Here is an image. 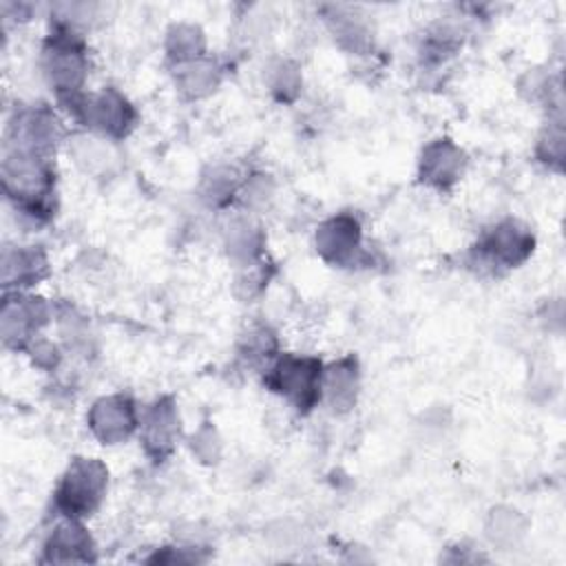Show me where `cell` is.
Masks as SVG:
<instances>
[{"label":"cell","instance_id":"6da1fadb","mask_svg":"<svg viewBox=\"0 0 566 566\" xmlns=\"http://www.w3.org/2000/svg\"><path fill=\"white\" fill-rule=\"evenodd\" d=\"M2 192L11 208L31 221H49L55 214V168L53 157L22 148H2Z\"/></svg>","mask_w":566,"mask_h":566},{"label":"cell","instance_id":"7a4b0ae2","mask_svg":"<svg viewBox=\"0 0 566 566\" xmlns=\"http://www.w3.org/2000/svg\"><path fill=\"white\" fill-rule=\"evenodd\" d=\"M88 66L91 62L84 33L51 24L40 46V71L62 106L84 93Z\"/></svg>","mask_w":566,"mask_h":566},{"label":"cell","instance_id":"3957f363","mask_svg":"<svg viewBox=\"0 0 566 566\" xmlns=\"http://www.w3.org/2000/svg\"><path fill=\"white\" fill-rule=\"evenodd\" d=\"M108 491V467L99 458L77 455L62 471L53 489V511L57 517L86 520L104 502Z\"/></svg>","mask_w":566,"mask_h":566},{"label":"cell","instance_id":"277c9868","mask_svg":"<svg viewBox=\"0 0 566 566\" xmlns=\"http://www.w3.org/2000/svg\"><path fill=\"white\" fill-rule=\"evenodd\" d=\"M64 108L80 126H84L86 133L111 142H122L137 126V111L133 102L113 86H104L95 93H82Z\"/></svg>","mask_w":566,"mask_h":566},{"label":"cell","instance_id":"5b68a950","mask_svg":"<svg viewBox=\"0 0 566 566\" xmlns=\"http://www.w3.org/2000/svg\"><path fill=\"white\" fill-rule=\"evenodd\" d=\"M323 367L316 356L279 354L265 369V385L298 413H307L321 402Z\"/></svg>","mask_w":566,"mask_h":566},{"label":"cell","instance_id":"8992f818","mask_svg":"<svg viewBox=\"0 0 566 566\" xmlns=\"http://www.w3.org/2000/svg\"><path fill=\"white\" fill-rule=\"evenodd\" d=\"M66 139L64 122L49 104L18 106L7 122L4 146L53 157Z\"/></svg>","mask_w":566,"mask_h":566},{"label":"cell","instance_id":"52a82bcc","mask_svg":"<svg viewBox=\"0 0 566 566\" xmlns=\"http://www.w3.org/2000/svg\"><path fill=\"white\" fill-rule=\"evenodd\" d=\"M53 321V303L44 296L27 292H4L0 310V336L4 349L24 352L27 345L42 334Z\"/></svg>","mask_w":566,"mask_h":566},{"label":"cell","instance_id":"ba28073f","mask_svg":"<svg viewBox=\"0 0 566 566\" xmlns=\"http://www.w3.org/2000/svg\"><path fill=\"white\" fill-rule=\"evenodd\" d=\"M533 232L517 219H504L480 237L473 254L484 270H509L524 263L533 254Z\"/></svg>","mask_w":566,"mask_h":566},{"label":"cell","instance_id":"9c48e42d","mask_svg":"<svg viewBox=\"0 0 566 566\" xmlns=\"http://www.w3.org/2000/svg\"><path fill=\"white\" fill-rule=\"evenodd\" d=\"M139 413L142 409L128 394H108L91 405L86 424L97 442L115 447L139 431Z\"/></svg>","mask_w":566,"mask_h":566},{"label":"cell","instance_id":"30bf717a","mask_svg":"<svg viewBox=\"0 0 566 566\" xmlns=\"http://www.w3.org/2000/svg\"><path fill=\"white\" fill-rule=\"evenodd\" d=\"M179 433H181L179 409L170 396H161L142 409L139 442L144 447V453L150 460L155 462L166 460L175 451Z\"/></svg>","mask_w":566,"mask_h":566},{"label":"cell","instance_id":"8fae6325","mask_svg":"<svg viewBox=\"0 0 566 566\" xmlns=\"http://www.w3.org/2000/svg\"><path fill=\"white\" fill-rule=\"evenodd\" d=\"M318 256L334 265L347 268L363 256V228L354 214L340 212L325 219L314 234Z\"/></svg>","mask_w":566,"mask_h":566},{"label":"cell","instance_id":"7c38bea8","mask_svg":"<svg viewBox=\"0 0 566 566\" xmlns=\"http://www.w3.org/2000/svg\"><path fill=\"white\" fill-rule=\"evenodd\" d=\"M467 155L449 137L431 139L418 159V179L433 190H451L464 175Z\"/></svg>","mask_w":566,"mask_h":566},{"label":"cell","instance_id":"4fadbf2b","mask_svg":"<svg viewBox=\"0 0 566 566\" xmlns=\"http://www.w3.org/2000/svg\"><path fill=\"white\" fill-rule=\"evenodd\" d=\"M49 254L42 245L7 243L2 248V290L27 292L49 276Z\"/></svg>","mask_w":566,"mask_h":566},{"label":"cell","instance_id":"5bb4252c","mask_svg":"<svg viewBox=\"0 0 566 566\" xmlns=\"http://www.w3.org/2000/svg\"><path fill=\"white\" fill-rule=\"evenodd\" d=\"M95 542L82 520L60 517L49 531L42 546V562L71 564V562H93Z\"/></svg>","mask_w":566,"mask_h":566},{"label":"cell","instance_id":"9a60e30c","mask_svg":"<svg viewBox=\"0 0 566 566\" xmlns=\"http://www.w3.org/2000/svg\"><path fill=\"white\" fill-rule=\"evenodd\" d=\"M360 391V367L356 356H343L323 367L321 402H325L334 413L349 411Z\"/></svg>","mask_w":566,"mask_h":566},{"label":"cell","instance_id":"2e32d148","mask_svg":"<svg viewBox=\"0 0 566 566\" xmlns=\"http://www.w3.org/2000/svg\"><path fill=\"white\" fill-rule=\"evenodd\" d=\"M223 248L228 259L241 268L265 256V234L252 212H234L223 230Z\"/></svg>","mask_w":566,"mask_h":566},{"label":"cell","instance_id":"e0dca14e","mask_svg":"<svg viewBox=\"0 0 566 566\" xmlns=\"http://www.w3.org/2000/svg\"><path fill=\"white\" fill-rule=\"evenodd\" d=\"M69 157L73 164L93 177H106L115 170L117 166V153H115V142L104 139L93 133H80L66 139Z\"/></svg>","mask_w":566,"mask_h":566},{"label":"cell","instance_id":"ac0fdd59","mask_svg":"<svg viewBox=\"0 0 566 566\" xmlns=\"http://www.w3.org/2000/svg\"><path fill=\"white\" fill-rule=\"evenodd\" d=\"M223 80V69L210 55L197 57L175 66V86L188 99H203L212 95Z\"/></svg>","mask_w":566,"mask_h":566},{"label":"cell","instance_id":"d6986e66","mask_svg":"<svg viewBox=\"0 0 566 566\" xmlns=\"http://www.w3.org/2000/svg\"><path fill=\"white\" fill-rule=\"evenodd\" d=\"M334 42L349 53H367L374 46V35L369 24L356 11L347 7H332V13L325 15Z\"/></svg>","mask_w":566,"mask_h":566},{"label":"cell","instance_id":"ffe728a7","mask_svg":"<svg viewBox=\"0 0 566 566\" xmlns=\"http://www.w3.org/2000/svg\"><path fill=\"white\" fill-rule=\"evenodd\" d=\"M164 51H166V57L172 62V66L203 57V55H208L206 33L199 24L175 22L166 31Z\"/></svg>","mask_w":566,"mask_h":566},{"label":"cell","instance_id":"44dd1931","mask_svg":"<svg viewBox=\"0 0 566 566\" xmlns=\"http://www.w3.org/2000/svg\"><path fill=\"white\" fill-rule=\"evenodd\" d=\"M245 177L239 175L237 168L226 166V164H217L210 166L203 175H201V184H199V197L203 199L206 206L210 208H226L232 201H237L241 184Z\"/></svg>","mask_w":566,"mask_h":566},{"label":"cell","instance_id":"7402d4cb","mask_svg":"<svg viewBox=\"0 0 566 566\" xmlns=\"http://www.w3.org/2000/svg\"><path fill=\"white\" fill-rule=\"evenodd\" d=\"M237 349H239V356L248 360V365H265L268 369L270 363L279 356V340L268 325L256 323L245 327V332L239 334Z\"/></svg>","mask_w":566,"mask_h":566},{"label":"cell","instance_id":"603a6c76","mask_svg":"<svg viewBox=\"0 0 566 566\" xmlns=\"http://www.w3.org/2000/svg\"><path fill=\"white\" fill-rule=\"evenodd\" d=\"M484 533L491 539V544L511 548L526 533V522L520 511H515L511 506H497V509L489 511Z\"/></svg>","mask_w":566,"mask_h":566},{"label":"cell","instance_id":"cb8c5ba5","mask_svg":"<svg viewBox=\"0 0 566 566\" xmlns=\"http://www.w3.org/2000/svg\"><path fill=\"white\" fill-rule=\"evenodd\" d=\"M303 75L292 60H276L268 66V91L279 102H294L301 95Z\"/></svg>","mask_w":566,"mask_h":566},{"label":"cell","instance_id":"d4e9b609","mask_svg":"<svg viewBox=\"0 0 566 566\" xmlns=\"http://www.w3.org/2000/svg\"><path fill=\"white\" fill-rule=\"evenodd\" d=\"M268 281H270V263L263 256L261 261L237 268L234 292L239 298H254L265 290Z\"/></svg>","mask_w":566,"mask_h":566},{"label":"cell","instance_id":"484cf974","mask_svg":"<svg viewBox=\"0 0 566 566\" xmlns=\"http://www.w3.org/2000/svg\"><path fill=\"white\" fill-rule=\"evenodd\" d=\"M190 451L201 464H217L221 458V438L210 422H203L190 438Z\"/></svg>","mask_w":566,"mask_h":566},{"label":"cell","instance_id":"4316f807","mask_svg":"<svg viewBox=\"0 0 566 566\" xmlns=\"http://www.w3.org/2000/svg\"><path fill=\"white\" fill-rule=\"evenodd\" d=\"M535 153L539 157V161L548 164V166H562L564 159V128L559 122L548 124L542 135L537 137V146Z\"/></svg>","mask_w":566,"mask_h":566},{"label":"cell","instance_id":"83f0119b","mask_svg":"<svg viewBox=\"0 0 566 566\" xmlns=\"http://www.w3.org/2000/svg\"><path fill=\"white\" fill-rule=\"evenodd\" d=\"M22 354H27L31 358V363L35 367L44 369V371H55L60 367V363H62L60 345L53 343L51 338L42 336V334L38 338H33Z\"/></svg>","mask_w":566,"mask_h":566}]
</instances>
